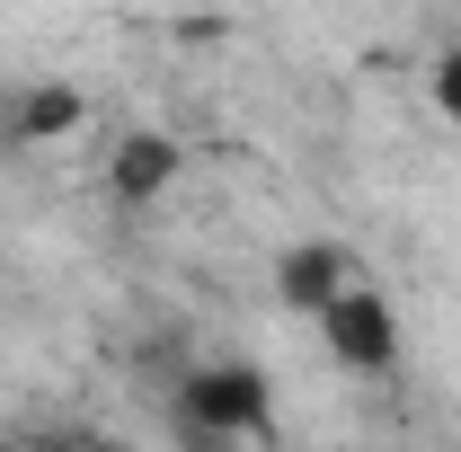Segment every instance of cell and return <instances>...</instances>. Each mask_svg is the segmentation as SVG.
<instances>
[{"mask_svg":"<svg viewBox=\"0 0 461 452\" xmlns=\"http://www.w3.org/2000/svg\"><path fill=\"white\" fill-rule=\"evenodd\" d=\"M169 417H177V435H186L195 452H230V444H249V435L276 426V391H267L258 364L230 355V364H195V373L177 382Z\"/></svg>","mask_w":461,"mask_h":452,"instance_id":"cell-1","label":"cell"},{"mask_svg":"<svg viewBox=\"0 0 461 452\" xmlns=\"http://www.w3.org/2000/svg\"><path fill=\"white\" fill-rule=\"evenodd\" d=\"M320 346L338 355L346 373H373V382H382V373H400V311H391V293L355 276L338 302L320 311Z\"/></svg>","mask_w":461,"mask_h":452,"instance_id":"cell-2","label":"cell"},{"mask_svg":"<svg viewBox=\"0 0 461 452\" xmlns=\"http://www.w3.org/2000/svg\"><path fill=\"white\" fill-rule=\"evenodd\" d=\"M346 284H355V258H346L338 240H302V249H285V267H276V293H285V311H329Z\"/></svg>","mask_w":461,"mask_h":452,"instance_id":"cell-3","label":"cell"},{"mask_svg":"<svg viewBox=\"0 0 461 452\" xmlns=\"http://www.w3.org/2000/svg\"><path fill=\"white\" fill-rule=\"evenodd\" d=\"M169 177H177V142L160 133V124H133V133L115 142V160H107V186L124 195V204H151Z\"/></svg>","mask_w":461,"mask_h":452,"instance_id":"cell-4","label":"cell"},{"mask_svg":"<svg viewBox=\"0 0 461 452\" xmlns=\"http://www.w3.org/2000/svg\"><path fill=\"white\" fill-rule=\"evenodd\" d=\"M0 115H9V133H18V142H54V133L80 124V89H18Z\"/></svg>","mask_w":461,"mask_h":452,"instance_id":"cell-5","label":"cell"},{"mask_svg":"<svg viewBox=\"0 0 461 452\" xmlns=\"http://www.w3.org/2000/svg\"><path fill=\"white\" fill-rule=\"evenodd\" d=\"M27 452H124V444H115L107 426H36Z\"/></svg>","mask_w":461,"mask_h":452,"instance_id":"cell-6","label":"cell"},{"mask_svg":"<svg viewBox=\"0 0 461 452\" xmlns=\"http://www.w3.org/2000/svg\"><path fill=\"white\" fill-rule=\"evenodd\" d=\"M426 89H435V115L461 133V45H444L435 54V71H426Z\"/></svg>","mask_w":461,"mask_h":452,"instance_id":"cell-7","label":"cell"}]
</instances>
